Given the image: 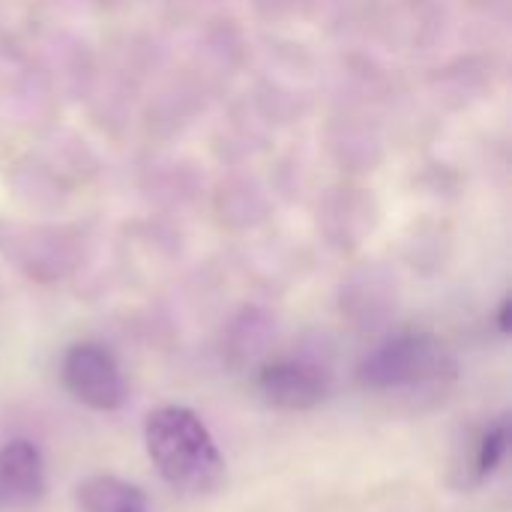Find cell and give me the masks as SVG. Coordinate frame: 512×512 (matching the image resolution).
<instances>
[{"instance_id": "obj_7", "label": "cell", "mask_w": 512, "mask_h": 512, "mask_svg": "<svg viewBox=\"0 0 512 512\" xmlns=\"http://www.w3.org/2000/svg\"><path fill=\"white\" fill-rule=\"evenodd\" d=\"M81 512H123L132 507H147V498L138 486H129L117 477H90L75 492Z\"/></svg>"}, {"instance_id": "obj_4", "label": "cell", "mask_w": 512, "mask_h": 512, "mask_svg": "<svg viewBox=\"0 0 512 512\" xmlns=\"http://www.w3.org/2000/svg\"><path fill=\"white\" fill-rule=\"evenodd\" d=\"M261 399L279 411H312L330 393V375L306 360H273L255 381Z\"/></svg>"}, {"instance_id": "obj_3", "label": "cell", "mask_w": 512, "mask_h": 512, "mask_svg": "<svg viewBox=\"0 0 512 512\" xmlns=\"http://www.w3.org/2000/svg\"><path fill=\"white\" fill-rule=\"evenodd\" d=\"M60 378L66 393L93 411H117L126 405V378L120 363L99 342L72 345L63 354Z\"/></svg>"}, {"instance_id": "obj_9", "label": "cell", "mask_w": 512, "mask_h": 512, "mask_svg": "<svg viewBox=\"0 0 512 512\" xmlns=\"http://www.w3.org/2000/svg\"><path fill=\"white\" fill-rule=\"evenodd\" d=\"M123 512H147V507H132V510H123Z\"/></svg>"}, {"instance_id": "obj_2", "label": "cell", "mask_w": 512, "mask_h": 512, "mask_svg": "<svg viewBox=\"0 0 512 512\" xmlns=\"http://www.w3.org/2000/svg\"><path fill=\"white\" fill-rule=\"evenodd\" d=\"M456 375V357L432 333L393 336L357 366L360 387L372 393H435L453 384Z\"/></svg>"}, {"instance_id": "obj_5", "label": "cell", "mask_w": 512, "mask_h": 512, "mask_svg": "<svg viewBox=\"0 0 512 512\" xmlns=\"http://www.w3.org/2000/svg\"><path fill=\"white\" fill-rule=\"evenodd\" d=\"M45 495V462L33 441L15 438L0 447V512H21Z\"/></svg>"}, {"instance_id": "obj_8", "label": "cell", "mask_w": 512, "mask_h": 512, "mask_svg": "<svg viewBox=\"0 0 512 512\" xmlns=\"http://www.w3.org/2000/svg\"><path fill=\"white\" fill-rule=\"evenodd\" d=\"M501 330L510 333V300H504V306H501Z\"/></svg>"}, {"instance_id": "obj_1", "label": "cell", "mask_w": 512, "mask_h": 512, "mask_svg": "<svg viewBox=\"0 0 512 512\" xmlns=\"http://www.w3.org/2000/svg\"><path fill=\"white\" fill-rule=\"evenodd\" d=\"M144 447L156 474L180 495L207 498L225 486V459L204 420L183 405H162L144 420Z\"/></svg>"}, {"instance_id": "obj_6", "label": "cell", "mask_w": 512, "mask_h": 512, "mask_svg": "<svg viewBox=\"0 0 512 512\" xmlns=\"http://www.w3.org/2000/svg\"><path fill=\"white\" fill-rule=\"evenodd\" d=\"M507 447H510V423L507 420H498V423H489L486 429H480L468 447V456L456 468L459 471L456 483L459 486H480L483 480H489L501 468Z\"/></svg>"}]
</instances>
